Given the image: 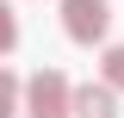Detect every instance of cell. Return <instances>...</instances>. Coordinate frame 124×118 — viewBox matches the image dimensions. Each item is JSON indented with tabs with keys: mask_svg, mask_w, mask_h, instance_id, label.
<instances>
[{
	"mask_svg": "<svg viewBox=\"0 0 124 118\" xmlns=\"http://www.w3.org/2000/svg\"><path fill=\"white\" fill-rule=\"evenodd\" d=\"M25 100H31V118H68V75L62 68H37L25 81Z\"/></svg>",
	"mask_w": 124,
	"mask_h": 118,
	"instance_id": "obj_1",
	"label": "cell"
},
{
	"mask_svg": "<svg viewBox=\"0 0 124 118\" xmlns=\"http://www.w3.org/2000/svg\"><path fill=\"white\" fill-rule=\"evenodd\" d=\"M112 25V6L106 0H62V31L75 37V44H99Z\"/></svg>",
	"mask_w": 124,
	"mask_h": 118,
	"instance_id": "obj_2",
	"label": "cell"
},
{
	"mask_svg": "<svg viewBox=\"0 0 124 118\" xmlns=\"http://www.w3.org/2000/svg\"><path fill=\"white\" fill-rule=\"evenodd\" d=\"M68 112L75 118H118V87H106V81H99V87H68Z\"/></svg>",
	"mask_w": 124,
	"mask_h": 118,
	"instance_id": "obj_3",
	"label": "cell"
},
{
	"mask_svg": "<svg viewBox=\"0 0 124 118\" xmlns=\"http://www.w3.org/2000/svg\"><path fill=\"white\" fill-rule=\"evenodd\" d=\"M13 100H19V75L0 68V118H13Z\"/></svg>",
	"mask_w": 124,
	"mask_h": 118,
	"instance_id": "obj_4",
	"label": "cell"
},
{
	"mask_svg": "<svg viewBox=\"0 0 124 118\" xmlns=\"http://www.w3.org/2000/svg\"><path fill=\"white\" fill-rule=\"evenodd\" d=\"M106 87H124V44L106 50Z\"/></svg>",
	"mask_w": 124,
	"mask_h": 118,
	"instance_id": "obj_5",
	"label": "cell"
},
{
	"mask_svg": "<svg viewBox=\"0 0 124 118\" xmlns=\"http://www.w3.org/2000/svg\"><path fill=\"white\" fill-rule=\"evenodd\" d=\"M19 44V25H13V6H6V0H0V56H6V50Z\"/></svg>",
	"mask_w": 124,
	"mask_h": 118,
	"instance_id": "obj_6",
	"label": "cell"
}]
</instances>
